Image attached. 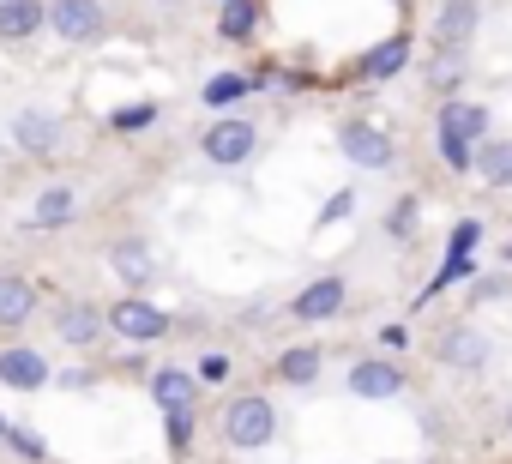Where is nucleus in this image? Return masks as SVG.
Instances as JSON below:
<instances>
[{"label":"nucleus","mask_w":512,"mask_h":464,"mask_svg":"<svg viewBox=\"0 0 512 464\" xmlns=\"http://www.w3.org/2000/svg\"><path fill=\"white\" fill-rule=\"evenodd\" d=\"M476 242H482V217H464V223L452 229V242H446V248H464V254H476Z\"/></svg>","instance_id":"32"},{"label":"nucleus","mask_w":512,"mask_h":464,"mask_svg":"<svg viewBox=\"0 0 512 464\" xmlns=\"http://www.w3.org/2000/svg\"><path fill=\"white\" fill-rule=\"evenodd\" d=\"M145 386H151V398H157V410H199V380L187 374V368H151L145 374Z\"/></svg>","instance_id":"12"},{"label":"nucleus","mask_w":512,"mask_h":464,"mask_svg":"<svg viewBox=\"0 0 512 464\" xmlns=\"http://www.w3.org/2000/svg\"><path fill=\"white\" fill-rule=\"evenodd\" d=\"M434 356H440V368H452V374H482V368L494 362V344H488L482 326L458 320V326H446V338H440Z\"/></svg>","instance_id":"6"},{"label":"nucleus","mask_w":512,"mask_h":464,"mask_svg":"<svg viewBox=\"0 0 512 464\" xmlns=\"http://www.w3.org/2000/svg\"><path fill=\"white\" fill-rule=\"evenodd\" d=\"M13 139H19V151H31V157H49V151L61 145V121H55L49 109H19V121H13Z\"/></svg>","instance_id":"17"},{"label":"nucleus","mask_w":512,"mask_h":464,"mask_svg":"<svg viewBox=\"0 0 512 464\" xmlns=\"http://www.w3.org/2000/svg\"><path fill=\"white\" fill-rule=\"evenodd\" d=\"M55 332H61V344L91 350V344L109 332V308H97V302H67V308L55 314Z\"/></svg>","instance_id":"11"},{"label":"nucleus","mask_w":512,"mask_h":464,"mask_svg":"<svg viewBox=\"0 0 512 464\" xmlns=\"http://www.w3.org/2000/svg\"><path fill=\"white\" fill-rule=\"evenodd\" d=\"M482 139H488V109H482V103H464V97L440 103L434 145H440V163H446L452 175H476V151H482Z\"/></svg>","instance_id":"1"},{"label":"nucleus","mask_w":512,"mask_h":464,"mask_svg":"<svg viewBox=\"0 0 512 464\" xmlns=\"http://www.w3.org/2000/svg\"><path fill=\"white\" fill-rule=\"evenodd\" d=\"M193 422H199V410H163V434H169L175 458H187V446H193Z\"/></svg>","instance_id":"27"},{"label":"nucleus","mask_w":512,"mask_h":464,"mask_svg":"<svg viewBox=\"0 0 512 464\" xmlns=\"http://www.w3.org/2000/svg\"><path fill=\"white\" fill-rule=\"evenodd\" d=\"M410 386V374L392 362V356H362V362H350V392L356 398H398Z\"/></svg>","instance_id":"9"},{"label":"nucleus","mask_w":512,"mask_h":464,"mask_svg":"<svg viewBox=\"0 0 512 464\" xmlns=\"http://www.w3.org/2000/svg\"><path fill=\"white\" fill-rule=\"evenodd\" d=\"M476 19H482V7H476V0H446V7H440V19H434V43H440V49H470V37H476Z\"/></svg>","instance_id":"15"},{"label":"nucleus","mask_w":512,"mask_h":464,"mask_svg":"<svg viewBox=\"0 0 512 464\" xmlns=\"http://www.w3.org/2000/svg\"><path fill=\"white\" fill-rule=\"evenodd\" d=\"M320 368H326L320 344H296V350H284V356L272 362V374H278L284 386H314V380H320Z\"/></svg>","instance_id":"20"},{"label":"nucleus","mask_w":512,"mask_h":464,"mask_svg":"<svg viewBox=\"0 0 512 464\" xmlns=\"http://www.w3.org/2000/svg\"><path fill=\"white\" fill-rule=\"evenodd\" d=\"M55 380L49 356L31 350V344H13V350H0V386H13V392H43Z\"/></svg>","instance_id":"10"},{"label":"nucleus","mask_w":512,"mask_h":464,"mask_svg":"<svg viewBox=\"0 0 512 464\" xmlns=\"http://www.w3.org/2000/svg\"><path fill=\"white\" fill-rule=\"evenodd\" d=\"M247 91H253V85H247L241 73H217V79H205L199 97H205V109H229V103H241Z\"/></svg>","instance_id":"25"},{"label":"nucleus","mask_w":512,"mask_h":464,"mask_svg":"<svg viewBox=\"0 0 512 464\" xmlns=\"http://www.w3.org/2000/svg\"><path fill=\"white\" fill-rule=\"evenodd\" d=\"M109 266H115V278L127 284V296H139V290H151V278H157V260H151V248L133 236V242H115L109 248Z\"/></svg>","instance_id":"13"},{"label":"nucleus","mask_w":512,"mask_h":464,"mask_svg":"<svg viewBox=\"0 0 512 464\" xmlns=\"http://www.w3.org/2000/svg\"><path fill=\"white\" fill-rule=\"evenodd\" d=\"M73 217H79V193L55 181V187H43V193H37V205H31V217H25V223L49 236V229H67Z\"/></svg>","instance_id":"16"},{"label":"nucleus","mask_w":512,"mask_h":464,"mask_svg":"<svg viewBox=\"0 0 512 464\" xmlns=\"http://www.w3.org/2000/svg\"><path fill=\"white\" fill-rule=\"evenodd\" d=\"M350 211H356V193H350V187H338V193H332V199L320 205V229H332V223H344Z\"/></svg>","instance_id":"31"},{"label":"nucleus","mask_w":512,"mask_h":464,"mask_svg":"<svg viewBox=\"0 0 512 464\" xmlns=\"http://www.w3.org/2000/svg\"><path fill=\"white\" fill-rule=\"evenodd\" d=\"M229 374H235L229 350H205V356H199V368H193V380H199V386H223Z\"/></svg>","instance_id":"29"},{"label":"nucleus","mask_w":512,"mask_h":464,"mask_svg":"<svg viewBox=\"0 0 512 464\" xmlns=\"http://www.w3.org/2000/svg\"><path fill=\"white\" fill-rule=\"evenodd\" d=\"M109 127H115V133H127V139H139V133H151V127H157V103H121V109L109 115Z\"/></svg>","instance_id":"26"},{"label":"nucleus","mask_w":512,"mask_h":464,"mask_svg":"<svg viewBox=\"0 0 512 464\" xmlns=\"http://www.w3.org/2000/svg\"><path fill=\"white\" fill-rule=\"evenodd\" d=\"M217 428H223V446H235V452H266V446L278 440L284 416H278V404H272L266 392H241V398L223 404Z\"/></svg>","instance_id":"2"},{"label":"nucleus","mask_w":512,"mask_h":464,"mask_svg":"<svg viewBox=\"0 0 512 464\" xmlns=\"http://www.w3.org/2000/svg\"><path fill=\"white\" fill-rule=\"evenodd\" d=\"M103 25V0H49V31L61 43H97Z\"/></svg>","instance_id":"7"},{"label":"nucleus","mask_w":512,"mask_h":464,"mask_svg":"<svg viewBox=\"0 0 512 464\" xmlns=\"http://www.w3.org/2000/svg\"><path fill=\"white\" fill-rule=\"evenodd\" d=\"M428 85H434V91L452 103V97H458V85H464V49H440V55H434V73H428Z\"/></svg>","instance_id":"24"},{"label":"nucleus","mask_w":512,"mask_h":464,"mask_svg":"<svg viewBox=\"0 0 512 464\" xmlns=\"http://www.w3.org/2000/svg\"><path fill=\"white\" fill-rule=\"evenodd\" d=\"M37 314V284L19 272H0V326H25Z\"/></svg>","instance_id":"19"},{"label":"nucleus","mask_w":512,"mask_h":464,"mask_svg":"<svg viewBox=\"0 0 512 464\" xmlns=\"http://www.w3.org/2000/svg\"><path fill=\"white\" fill-rule=\"evenodd\" d=\"M49 31V0H0V43H25Z\"/></svg>","instance_id":"14"},{"label":"nucleus","mask_w":512,"mask_h":464,"mask_svg":"<svg viewBox=\"0 0 512 464\" xmlns=\"http://www.w3.org/2000/svg\"><path fill=\"white\" fill-rule=\"evenodd\" d=\"M476 181L494 187V193L512 187V139H482V151H476Z\"/></svg>","instance_id":"21"},{"label":"nucleus","mask_w":512,"mask_h":464,"mask_svg":"<svg viewBox=\"0 0 512 464\" xmlns=\"http://www.w3.org/2000/svg\"><path fill=\"white\" fill-rule=\"evenodd\" d=\"M253 25H260V0H223V19H217L223 43H247Z\"/></svg>","instance_id":"22"},{"label":"nucleus","mask_w":512,"mask_h":464,"mask_svg":"<svg viewBox=\"0 0 512 464\" xmlns=\"http://www.w3.org/2000/svg\"><path fill=\"white\" fill-rule=\"evenodd\" d=\"M458 278H476V254H464V248H446V260H440L434 284L422 290V302H434V296H440V290H452Z\"/></svg>","instance_id":"23"},{"label":"nucleus","mask_w":512,"mask_h":464,"mask_svg":"<svg viewBox=\"0 0 512 464\" xmlns=\"http://www.w3.org/2000/svg\"><path fill=\"white\" fill-rule=\"evenodd\" d=\"M410 67V37H386V43H374L368 55H362V79H374V85H386V79H398Z\"/></svg>","instance_id":"18"},{"label":"nucleus","mask_w":512,"mask_h":464,"mask_svg":"<svg viewBox=\"0 0 512 464\" xmlns=\"http://www.w3.org/2000/svg\"><path fill=\"white\" fill-rule=\"evenodd\" d=\"M500 290H506V278H482V284H476V290H470V302H494V296H500Z\"/></svg>","instance_id":"33"},{"label":"nucleus","mask_w":512,"mask_h":464,"mask_svg":"<svg viewBox=\"0 0 512 464\" xmlns=\"http://www.w3.org/2000/svg\"><path fill=\"white\" fill-rule=\"evenodd\" d=\"M338 151H344L350 169H368V175H386L398 163V139L386 127H374V121H344L338 127Z\"/></svg>","instance_id":"3"},{"label":"nucleus","mask_w":512,"mask_h":464,"mask_svg":"<svg viewBox=\"0 0 512 464\" xmlns=\"http://www.w3.org/2000/svg\"><path fill=\"white\" fill-rule=\"evenodd\" d=\"M7 428H13V422H7V410H0V440H7Z\"/></svg>","instance_id":"35"},{"label":"nucleus","mask_w":512,"mask_h":464,"mask_svg":"<svg viewBox=\"0 0 512 464\" xmlns=\"http://www.w3.org/2000/svg\"><path fill=\"white\" fill-rule=\"evenodd\" d=\"M7 446H13L19 458H31V464H43V458H49V440H43V434H31V428H7Z\"/></svg>","instance_id":"30"},{"label":"nucleus","mask_w":512,"mask_h":464,"mask_svg":"<svg viewBox=\"0 0 512 464\" xmlns=\"http://www.w3.org/2000/svg\"><path fill=\"white\" fill-rule=\"evenodd\" d=\"M416 217H422V205H416V193H404V199L392 205V217H386V236H392V242H410V236H416Z\"/></svg>","instance_id":"28"},{"label":"nucleus","mask_w":512,"mask_h":464,"mask_svg":"<svg viewBox=\"0 0 512 464\" xmlns=\"http://www.w3.org/2000/svg\"><path fill=\"white\" fill-rule=\"evenodd\" d=\"M199 151H205V163H211V169H241L253 151H260V127H253L247 115H223V121H211V127H205Z\"/></svg>","instance_id":"4"},{"label":"nucleus","mask_w":512,"mask_h":464,"mask_svg":"<svg viewBox=\"0 0 512 464\" xmlns=\"http://www.w3.org/2000/svg\"><path fill=\"white\" fill-rule=\"evenodd\" d=\"M380 344H386V350H404V344H410V332H404V326H386V332H380Z\"/></svg>","instance_id":"34"},{"label":"nucleus","mask_w":512,"mask_h":464,"mask_svg":"<svg viewBox=\"0 0 512 464\" xmlns=\"http://www.w3.org/2000/svg\"><path fill=\"white\" fill-rule=\"evenodd\" d=\"M500 260H506V266H512V242H506V254H500Z\"/></svg>","instance_id":"36"},{"label":"nucleus","mask_w":512,"mask_h":464,"mask_svg":"<svg viewBox=\"0 0 512 464\" xmlns=\"http://www.w3.org/2000/svg\"><path fill=\"white\" fill-rule=\"evenodd\" d=\"M506 428H512V404H506Z\"/></svg>","instance_id":"37"},{"label":"nucleus","mask_w":512,"mask_h":464,"mask_svg":"<svg viewBox=\"0 0 512 464\" xmlns=\"http://www.w3.org/2000/svg\"><path fill=\"white\" fill-rule=\"evenodd\" d=\"M344 302H350V284H344L338 272H326V278H314V284L290 302V320L320 326V320H338V314H344Z\"/></svg>","instance_id":"8"},{"label":"nucleus","mask_w":512,"mask_h":464,"mask_svg":"<svg viewBox=\"0 0 512 464\" xmlns=\"http://www.w3.org/2000/svg\"><path fill=\"white\" fill-rule=\"evenodd\" d=\"M109 332H121L127 344H157V338L175 332V320H169L157 302H145V296H121V302L109 308Z\"/></svg>","instance_id":"5"}]
</instances>
